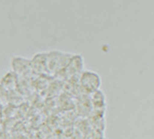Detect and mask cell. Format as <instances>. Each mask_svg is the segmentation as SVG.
<instances>
[{
  "label": "cell",
  "mask_w": 154,
  "mask_h": 139,
  "mask_svg": "<svg viewBox=\"0 0 154 139\" xmlns=\"http://www.w3.org/2000/svg\"><path fill=\"white\" fill-rule=\"evenodd\" d=\"M79 83H80V87L83 91H85L88 94H91L99 90L101 86V78L96 72L84 71L81 73Z\"/></svg>",
  "instance_id": "6da1fadb"
},
{
  "label": "cell",
  "mask_w": 154,
  "mask_h": 139,
  "mask_svg": "<svg viewBox=\"0 0 154 139\" xmlns=\"http://www.w3.org/2000/svg\"><path fill=\"white\" fill-rule=\"evenodd\" d=\"M11 67L14 68V72L16 74H26L31 69L30 61L23 57H14L11 61Z\"/></svg>",
  "instance_id": "7a4b0ae2"
},
{
  "label": "cell",
  "mask_w": 154,
  "mask_h": 139,
  "mask_svg": "<svg viewBox=\"0 0 154 139\" xmlns=\"http://www.w3.org/2000/svg\"><path fill=\"white\" fill-rule=\"evenodd\" d=\"M31 69L37 73H44L48 72V67H46V54H38L34 56L32 61H30Z\"/></svg>",
  "instance_id": "3957f363"
},
{
  "label": "cell",
  "mask_w": 154,
  "mask_h": 139,
  "mask_svg": "<svg viewBox=\"0 0 154 139\" xmlns=\"http://www.w3.org/2000/svg\"><path fill=\"white\" fill-rule=\"evenodd\" d=\"M83 66V60L81 56H73L70 59L69 63L67 64L66 68L64 70L66 71V74L68 76H73L78 71L81 70Z\"/></svg>",
  "instance_id": "277c9868"
},
{
  "label": "cell",
  "mask_w": 154,
  "mask_h": 139,
  "mask_svg": "<svg viewBox=\"0 0 154 139\" xmlns=\"http://www.w3.org/2000/svg\"><path fill=\"white\" fill-rule=\"evenodd\" d=\"M91 103L96 109H103L106 106V97L100 90L91 94Z\"/></svg>",
  "instance_id": "5b68a950"
},
{
  "label": "cell",
  "mask_w": 154,
  "mask_h": 139,
  "mask_svg": "<svg viewBox=\"0 0 154 139\" xmlns=\"http://www.w3.org/2000/svg\"><path fill=\"white\" fill-rule=\"evenodd\" d=\"M17 83H18L17 74L14 72H8L3 78H2L1 86L3 87L5 90H12V89L16 88Z\"/></svg>",
  "instance_id": "8992f818"
}]
</instances>
